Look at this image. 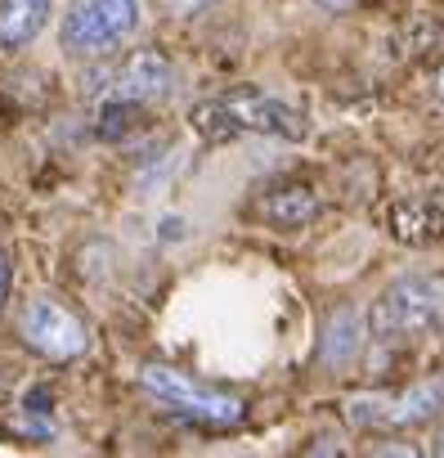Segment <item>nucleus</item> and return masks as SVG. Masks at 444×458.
<instances>
[{
  "label": "nucleus",
  "mask_w": 444,
  "mask_h": 458,
  "mask_svg": "<svg viewBox=\"0 0 444 458\" xmlns=\"http://www.w3.org/2000/svg\"><path fill=\"white\" fill-rule=\"evenodd\" d=\"M435 95H440V104H444V68H440V77H435Z\"/></svg>",
  "instance_id": "14"
},
{
  "label": "nucleus",
  "mask_w": 444,
  "mask_h": 458,
  "mask_svg": "<svg viewBox=\"0 0 444 458\" xmlns=\"http://www.w3.org/2000/svg\"><path fill=\"white\" fill-rule=\"evenodd\" d=\"M319 193L310 184H288V189H274L265 202H261V216L274 225V229H301L310 220H319Z\"/></svg>",
  "instance_id": "10"
},
{
  "label": "nucleus",
  "mask_w": 444,
  "mask_h": 458,
  "mask_svg": "<svg viewBox=\"0 0 444 458\" xmlns=\"http://www.w3.org/2000/svg\"><path fill=\"white\" fill-rule=\"evenodd\" d=\"M19 333H23V342H28L37 355H46V360H77V355H86V346H90L86 324H81L63 301H54V297H32V301L23 306Z\"/></svg>",
  "instance_id": "6"
},
{
  "label": "nucleus",
  "mask_w": 444,
  "mask_h": 458,
  "mask_svg": "<svg viewBox=\"0 0 444 458\" xmlns=\"http://www.w3.org/2000/svg\"><path fill=\"white\" fill-rule=\"evenodd\" d=\"M440 413H444V373H431L399 395H355V400H346V418L355 427H422Z\"/></svg>",
  "instance_id": "5"
},
{
  "label": "nucleus",
  "mask_w": 444,
  "mask_h": 458,
  "mask_svg": "<svg viewBox=\"0 0 444 458\" xmlns=\"http://www.w3.org/2000/svg\"><path fill=\"white\" fill-rule=\"evenodd\" d=\"M314 5L328 14H346V10H355V0H314Z\"/></svg>",
  "instance_id": "12"
},
{
  "label": "nucleus",
  "mask_w": 444,
  "mask_h": 458,
  "mask_svg": "<svg viewBox=\"0 0 444 458\" xmlns=\"http://www.w3.org/2000/svg\"><path fill=\"white\" fill-rule=\"evenodd\" d=\"M139 32V0H77L63 14L59 41L68 55H113Z\"/></svg>",
  "instance_id": "3"
},
{
  "label": "nucleus",
  "mask_w": 444,
  "mask_h": 458,
  "mask_svg": "<svg viewBox=\"0 0 444 458\" xmlns=\"http://www.w3.org/2000/svg\"><path fill=\"white\" fill-rule=\"evenodd\" d=\"M171 86H175V68H171V59H166V55H157V50H139V55H130V59L113 72V81H108V95H104V99L157 104V99H166V95H171Z\"/></svg>",
  "instance_id": "7"
},
{
  "label": "nucleus",
  "mask_w": 444,
  "mask_h": 458,
  "mask_svg": "<svg viewBox=\"0 0 444 458\" xmlns=\"http://www.w3.org/2000/svg\"><path fill=\"white\" fill-rule=\"evenodd\" d=\"M50 23V0H0V55L32 46Z\"/></svg>",
  "instance_id": "9"
},
{
  "label": "nucleus",
  "mask_w": 444,
  "mask_h": 458,
  "mask_svg": "<svg viewBox=\"0 0 444 458\" xmlns=\"http://www.w3.org/2000/svg\"><path fill=\"white\" fill-rule=\"evenodd\" d=\"M139 386H144L157 404H166V409H175V413H184V418H197V422L230 427V422L243 418V400H234V395H225V391H211V386H197L188 373H180V369H171V364H144V369H139Z\"/></svg>",
  "instance_id": "4"
},
{
  "label": "nucleus",
  "mask_w": 444,
  "mask_h": 458,
  "mask_svg": "<svg viewBox=\"0 0 444 458\" xmlns=\"http://www.w3.org/2000/svg\"><path fill=\"white\" fill-rule=\"evenodd\" d=\"M368 328L386 346H408L422 337H435L444 328V275H399L368 315Z\"/></svg>",
  "instance_id": "2"
},
{
  "label": "nucleus",
  "mask_w": 444,
  "mask_h": 458,
  "mask_svg": "<svg viewBox=\"0 0 444 458\" xmlns=\"http://www.w3.org/2000/svg\"><path fill=\"white\" fill-rule=\"evenodd\" d=\"M5 297H10V261L0 252V306H5Z\"/></svg>",
  "instance_id": "13"
},
{
  "label": "nucleus",
  "mask_w": 444,
  "mask_h": 458,
  "mask_svg": "<svg viewBox=\"0 0 444 458\" xmlns=\"http://www.w3.org/2000/svg\"><path fill=\"white\" fill-rule=\"evenodd\" d=\"M166 10H175V14H193L197 5H206V0H162Z\"/></svg>",
  "instance_id": "11"
},
{
  "label": "nucleus",
  "mask_w": 444,
  "mask_h": 458,
  "mask_svg": "<svg viewBox=\"0 0 444 458\" xmlns=\"http://www.w3.org/2000/svg\"><path fill=\"white\" fill-rule=\"evenodd\" d=\"M368 319L359 306H337L328 319H323V337H319V364L328 373H346L359 355H364V342H368Z\"/></svg>",
  "instance_id": "8"
},
{
  "label": "nucleus",
  "mask_w": 444,
  "mask_h": 458,
  "mask_svg": "<svg viewBox=\"0 0 444 458\" xmlns=\"http://www.w3.org/2000/svg\"><path fill=\"white\" fill-rule=\"evenodd\" d=\"M435 449H440V454H444V436H440V445H435Z\"/></svg>",
  "instance_id": "15"
},
{
  "label": "nucleus",
  "mask_w": 444,
  "mask_h": 458,
  "mask_svg": "<svg viewBox=\"0 0 444 458\" xmlns=\"http://www.w3.org/2000/svg\"><path fill=\"white\" fill-rule=\"evenodd\" d=\"M193 131L211 144L239 140V135H274V140H306V113L279 95L239 86L230 95H215L188 113Z\"/></svg>",
  "instance_id": "1"
}]
</instances>
